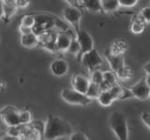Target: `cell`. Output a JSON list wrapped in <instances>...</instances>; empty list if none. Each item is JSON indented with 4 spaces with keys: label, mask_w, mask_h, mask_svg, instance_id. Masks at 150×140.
<instances>
[{
    "label": "cell",
    "mask_w": 150,
    "mask_h": 140,
    "mask_svg": "<svg viewBox=\"0 0 150 140\" xmlns=\"http://www.w3.org/2000/svg\"><path fill=\"white\" fill-rule=\"evenodd\" d=\"M72 132V127L67 120L60 117L50 114L44 125L43 138L47 140H54L65 136L69 137Z\"/></svg>",
    "instance_id": "obj_1"
},
{
    "label": "cell",
    "mask_w": 150,
    "mask_h": 140,
    "mask_svg": "<svg viewBox=\"0 0 150 140\" xmlns=\"http://www.w3.org/2000/svg\"><path fill=\"white\" fill-rule=\"evenodd\" d=\"M110 126L116 137L120 140H126L129 136V128L125 116L120 112L115 111L110 116Z\"/></svg>",
    "instance_id": "obj_2"
},
{
    "label": "cell",
    "mask_w": 150,
    "mask_h": 140,
    "mask_svg": "<svg viewBox=\"0 0 150 140\" xmlns=\"http://www.w3.org/2000/svg\"><path fill=\"white\" fill-rule=\"evenodd\" d=\"M60 96L69 105L87 106L91 102V99L86 96V93L79 92L73 89H63L60 92Z\"/></svg>",
    "instance_id": "obj_3"
},
{
    "label": "cell",
    "mask_w": 150,
    "mask_h": 140,
    "mask_svg": "<svg viewBox=\"0 0 150 140\" xmlns=\"http://www.w3.org/2000/svg\"><path fill=\"white\" fill-rule=\"evenodd\" d=\"M122 89H123V87H121L118 84H115V85L110 87L109 89L102 90L100 93V95L97 98L98 104L106 107V106H110L114 101L117 99L120 100Z\"/></svg>",
    "instance_id": "obj_4"
},
{
    "label": "cell",
    "mask_w": 150,
    "mask_h": 140,
    "mask_svg": "<svg viewBox=\"0 0 150 140\" xmlns=\"http://www.w3.org/2000/svg\"><path fill=\"white\" fill-rule=\"evenodd\" d=\"M82 10L80 8L69 6L68 5L63 10V19L65 22H67L72 27V29L77 33L80 31V22L82 19Z\"/></svg>",
    "instance_id": "obj_5"
},
{
    "label": "cell",
    "mask_w": 150,
    "mask_h": 140,
    "mask_svg": "<svg viewBox=\"0 0 150 140\" xmlns=\"http://www.w3.org/2000/svg\"><path fill=\"white\" fill-rule=\"evenodd\" d=\"M79 61L83 64L84 67L89 70V72L93 69L98 68L100 65L103 64V58L95 48L83 53L79 58Z\"/></svg>",
    "instance_id": "obj_6"
},
{
    "label": "cell",
    "mask_w": 150,
    "mask_h": 140,
    "mask_svg": "<svg viewBox=\"0 0 150 140\" xmlns=\"http://www.w3.org/2000/svg\"><path fill=\"white\" fill-rule=\"evenodd\" d=\"M20 110L17 109L15 106H4L0 110V118L4 124H6L7 127L11 126H18L20 125Z\"/></svg>",
    "instance_id": "obj_7"
},
{
    "label": "cell",
    "mask_w": 150,
    "mask_h": 140,
    "mask_svg": "<svg viewBox=\"0 0 150 140\" xmlns=\"http://www.w3.org/2000/svg\"><path fill=\"white\" fill-rule=\"evenodd\" d=\"M76 39L78 40L79 44H80V48H81V50H80V53L78 55V60L81 56L87 52V51L91 50L92 49H94V40L93 37L90 36V34L86 31V30H82L80 29V31H78L76 33Z\"/></svg>",
    "instance_id": "obj_8"
},
{
    "label": "cell",
    "mask_w": 150,
    "mask_h": 140,
    "mask_svg": "<svg viewBox=\"0 0 150 140\" xmlns=\"http://www.w3.org/2000/svg\"><path fill=\"white\" fill-rule=\"evenodd\" d=\"M75 35H71L69 31H58L55 35V46L58 52H67L70 41L75 37Z\"/></svg>",
    "instance_id": "obj_9"
},
{
    "label": "cell",
    "mask_w": 150,
    "mask_h": 140,
    "mask_svg": "<svg viewBox=\"0 0 150 140\" xmlns=\"http://www.w3.org/2000/svg\"><path fill=\"white\" fill-rule=\"evenodd\" d=\"M130 92L132 93L133 97L137 98L139 100H146L150 97V87L145 82L144 78L141 79L136 84L130 88Z\"/></svg>",
    "instance_id": "obj_10"
},
{
    "label": "cell",
    "mask_w": 150,
    "mask_h": 140,
    "mask_svg": "<svg viewBox=\"0 0 150 140\" xmlns=\"http://www.w3.org/2000/svg\"><path fill=\"white\" fill-rule=\"evenodd\" d=\"M50 71L54 77L61 78L67 75L69 72V64L66 60L62 58L54 59L50 64Z\"/></svg>",
    "instance_id": "obj_11"
},
{
    "label": "cell",
    "mask_w": 150,
    "mask_h": 140,
    "mask_svg": "<svg viewBox=\"0 0 150 140\" xmlns=\"http://www.w3.org/2000/svg\"><path fill=\"white\" fill-rule=\"evenodd\" d=\"M90 84V79L89 78L83 76L81 74H75L71 78V86L72 89L79 92L86 93L87 88Z\"/></svg>",
    "instance_id": "obj_12"
},
{
    "label": "cell",
    "mask_w": 150,
    "mask_h": 140,
    "mask_svg": "<svg viewBox=\"0 0 150 140\" xmlns=\"http://www.w3.org/2000/svg\"><path fill=\"white\" fill-rule=\"evenodd\" d=\"M2 2L3 6V20L5 22H8L12 16L15 15V13L18 10V7L16 5L15 0H4Z\"/></svg>",
    "instance_id": "obj_13"
},
{
    "label": "cell",
    "mask_w": 150,
    "mask_h": 140,
    "mask_svg": "<svg viewBox=\"0 0 150 140\" xmlns=\"http://www.w3.org/2000/svg\"><path fill=\"white\" fill-rule=\"evenodd\" d=\"M102 75H103V80H102V83L100 84L101 91L106 90V89H109L110 87L117 84L118 78H117L115 72H114L112 70L102 71Z\"/></svg>",
    "instance_id": "obj_14"
},
{
    "label": "cell",
    "mask_w": 150,
    "mask_h": 140,
    "mask_svg": "<svg viewBox=\"0 0 150 140\" xmlns=\"http://www.w3.org/2000/svg\"><path fill=\"white\" fill-rule=\"evenodd\" d=\"M20 42L23 48L26 49H33L40 45L39 36L36 34H34L33 32L26 35H21Z\"/></svg>",
    "instance_id": "obj_15"
},
{
    "label": "cell",
    "mask_w": 150,
    "mask_h": 140,
    "mask_svg": "<svg viewBox=\"0 0 150 140\" xmlns=\"http://www.w3.org/2000/svg\"><path fill=\"white\" fill-rule=\"evenodd\" d=\"M106 60L110 65L111 70L114 72H116L117 70H119L125 65L123 55H115L109 52L106 54Z\"/></svg>",
    "instance_id": "obj_16"
},
{
    "label": "cell",
    "mask_w": 150,
    "mask_h": 140,
    "mask_svg": "<svg viewBox=\"0 0 150 140\" xmlns=\"http://www.w3.org/2000/svg\"><path fill=\"white\" fill-rule=\"evenodd\" d=\"M145 26H146V22H144L141 14H137L132 18V21L130 23V31L133 34H142L144 31Z\"/></svg>",
    "instance_id": "obj_17"
},
{
    "label": "cell",
    "mask_w": 150,
    "mask_h": 140,
    "mask_svg": "<svg viewBox=\"0 0 150 140\" xmlns=\"http://www.w3.org/2000/svg\"><path fill=\"white\" fill-rule=\"evenodd\" d=\"M82 8L92 13H98L102 11L101 0H80Z\"/></svg>",
    "instance_id": "obj_18"
},
{
    "label": "cell",
    "mask_w": 150,
    "mask_h": 140,
    "mask_svg": "<svg viewBox=\"0 0 150 140\" xmlns=\"http://www.w3.org/2000/svg\"><path fill=\"white\" fill-rule=\"evenodd\" d=\"M118 0H101V9L105 13H112L119 9Z\"/></svg>",
    "instance_id": "obj_19"
},
{
    "label": "cell",
    "mask_w": 150,
    "mask_h": 140,
    "mask_svg": "<svg viewBox=\"0 0 150 140\" xmlns=\"http://www.w3.org/2000/svg\"><path fill=\"white\" fill-rule=\"evenodd\" d=\"M127 50V44L123 40H116L111 46L109 52L115 55H123Z\"/></svg>",
    "instance_id": "obj_20"
},
{
    "label": "cell",
    "mask_w": 150,
    "mask_h": 140,
    "mask_svg": "<svg viewBox=\"0 0 150 140\" xmlns=\"http://www.w3.org/2000/svg\"><path fill=\"white\" fill-rule=\"evenodd\" d=\"M100 92H101L100 85L90 82V84H89V86L87 88V91L86 92V94L88 98H90L91 100H93V99H97L98 96L100 95Z\"/></svg>",
    "instance_id": "obj_21"
},
{
    "label": "cell",
    "mask_w": 150,
    "mask_h": 140,
    "mask_svg": "<svg viewBox=\"0 0 150 140\" xmlns=\"http://www.w3.org/2000/svg\"><path fill=\"white\" fill-rule=\"evenodd\" d=\"M115 74L117 76V78L120 79V80H128V79H129L131 76H132V71H131V69L129 67L124 65L123 67H121L119 70H117Z\"/></svg>",
    "instance_id": "obj_22"
},
{
    "label": "cell",
    "mask_w": 150,
    "mask_h": 140,
    "mask_svg": "<svg viewBox=\"0 0 150 140\" xmlns=\"http://www.w3.org/2000/svg\"><path fill=\"white\" fill-rule=\"evenodd\" d=\"M89 79H90V82L96 83L100 85L103 80V75L102 71H100V69H93L90 71V76H89Z\"/></svg>",
    "instance_id": "obj_23"
},
{
    "label": "cell",
    "mask_w": 150,
    "mask_h": 140,
    "mask_svg": "<svg viewBox=\"0 0 150 140\" xmlns=\"http://www.w3.org/2000/svg\"><path fill=\"white\" fill-rule=\"evenodd\" d=\"M80 50H81V48H80L79 42L76 39V37H73V38L71 39V41H70V44L68 48L67 52L75 56V57H78V55L80 53Z\"/></svg>",
    "instance_id": "obj_24"
},
{
    "label": "cell",
    "mask_w": 150,
    "mask_h": 140,
    "mask_svg": "<svg viewBox=\"0 0 150 140\" xmlns=\"http://www.w3.org/2000/svg\"><path fill=\"white\" fill-rule=\"evenodd\" d=\"M20 114V123L21 124H29L33 120V115L30 110L22 109L19 112Z\"/></svg>",
    "instance_id": "obj_25"
},
{
    "label": "cell",
    "mask_w": 150,
    "mask_h": 140,
    "mask_svg": "<svg viewBox=\"0 0 150 140\" xmlns=\"http://www.w3.org/2000/svg\"><path fill=\"white\" fill-rule=\"evenodd\" d=\"M36 23V18L35 15H32V14H26V15H23L20 21V24L21 25H25L27 27H33Z\"/></svg>",
    "instance_id": "obj_26"
},
{
    "label": "cell",
    "mask_w": 150,
    "mask_h": 140,
    "mask_svg": "<svg viewBox=\"0 0 150 140\" xmlns=\"http://www.w3.org/2000/svg\"><path fill=\"white\" fill-rule=\"evenodd\" d=\"M70 140H87L88 136L83 132H72L69 135Z\"/></svg>",
    "instance_id": "obj_27"
},
{
    "label": "cell",
    "mask_w": 150,
    "mask_h": 140,
    "mask_svg": "<svg viewBox=\"0 0 150 140\" xmlns=\"http://www.w3.org/2000/svg\"><path fill=\"white\" fill-rule=\"evenodd\" d=\"M120 7L123 8H132L138 4L139 0H118Z\"/></svg>",
    "instance_id": "obj_28"
},
{
    "label": "cell",
    "mask_w": 150,
    "mask_h": 140,
    "mask_svg": "<svg viewBox=\"0 0 150 140\" xmlns=\"http://www.w3.org/2000/svg\"><path fill=\"white\" fill-rule=\"evenodd\" d=\"M141 15H142L143 19L146 23H150V5L143 8V9L141 10Z\"/></svg>",
    "instance_id": "obj_29"
},
{
    "label": "cell",
    "mask_w": 150,
    "mask_h": 140,
    "mask_svg": "<svg viewBox=\"0 0 150 140\" xmlns=\"http://www.w3.org/2000/svg\"><path fill=\"white\" fill-rule=\"evenodd\" d=\"M18 8H25L28 7L30 3V0H15Z\"/></svg>",
    "instance_id": "obj_30"
},
{
    "label": "cell",
    "mask_w": 150,
    "mask_h": 140,
    "mask_svg": "<svg viewBox=\"0 0 150 140\" xmlns=\"http://www.w3.org/2000/svg\"><path fill=\"white\" fill-rule=\"evenodd\" d=\"M142 120L144 121V123L150 129V113H148V112H144L142 114Z\"/></svg>",
    "instance_id": "obj_31"
},
{
    "label": "cell",
    "mask_w": 150,
    "mask_h": 140,
    "mask_svg": "<svg viewBox=\"0 0 150 140\" xmlns=\"http://www.w3.org/2000/svg\"><path fill=\"white\" fill-rule=\"evenodd\" d=\"M19 32H20L21 35H26L29 34V33H32V28L20 24V26H19Z\"/></svg>",
    "instance_id": "obj_32"
},
{
    "label": "cell",
    "mask_w": 150,
    "mask_h": 140,
    "mask_svg": "<svg viewBox=\"0 0 150 140\" xmlns=\"http://www.w3.org/2000/svg\"><path fill=\"white\" fill-rule=\"evenodd\" d=\"M64 1L67 2L68 5H69V6L77 7V8H82L81 3H80V0H64Z\"/></svg>",
    "instance_id": "obj_33"
},
{
    "label": "cell",
    "mask_w": 150,
    "mask_h": 140,
    "mask_svg": "<svg viewBox=\"0 0 150 140\" xmlns=\"http://www.w3.org/2000/svg\"><path fill=\"white\" fill-rule=\"evenodd\" d=\"M0 139H2V140H17L15 137H13V136H11V135H9L6 132L0 134Z\"/></svg>",
    "instance_id": "obj_34"
},
{
    "label": "cell",
    "mask_w": 150,
    "mask_h": 140,
    "mask_svg": "<svg viewBox=\"0 0 150 140\" xmlns=\"http://www.w3.org/2000/svg\"><path fill=\"white\" fill-rule=\"evenodd\" d=\"M144 70L146 74H150V62L146 63L144 66Z\"/></svg>",
    "instance_id": "obj_35"
},
{
    "label": "cell",
    "mask_w": 150,
    "mask_h": 140,
    "mask_svg": "<svg viewBox=\"0 0 150 140\" xmlns=\"http://www.w3.org/2000/svg\"><path fill=\"white\" fill-rule=\"evenodd\" d=\"M144 80L146 82L147 85L150 87V74H146V77L144 78Z\"/></svg>",
    "instance_id": "obj_36"
},
{
    "label": "cell",
    "mask_w": 150,
    "mask_h": 140,
    "mask_svg": "<svg viewBox=\"0 0 150 140\" xmlns=\"http://www.w3.org/2000/svg\"><path fill=\"white\" fill-rule=\"evenodd\" d=\"M3 6H2V2L0 1V19L3 18Z\"/></svg>",
    "instance_id": "obj_37"
},
{
    "label": "cell",
    "mask_w": 150,
    "mask_h": 140,
    "mask_svg": "<svg viewBox=\"0 0 150 140\" xmlns=\"http://www.w3.org/2000/svg\"><path fill=\"white\" fill-rule=\"evenodd\" d=\"M0 1H4V0H0Z\"/></svg>",
    "instance_id": "obj_38"
}]
</instances>
